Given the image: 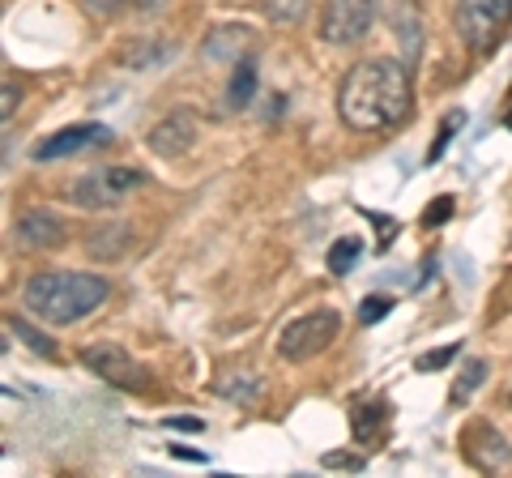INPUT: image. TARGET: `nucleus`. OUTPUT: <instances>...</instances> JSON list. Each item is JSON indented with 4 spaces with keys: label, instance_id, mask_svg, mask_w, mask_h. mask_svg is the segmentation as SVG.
<instances>
[{
    "label": "nucleus",
    "instance_id": "obj_1",
    "mask_svg": "<svg viewBox=\"0 0 512 478\" xmlns=\"http://www.w3.org/2000/svg\"><path fill=\"white\" fill-rule=\"evenodd\" d=\"M414 90L402 60L376 56L355 65L338 86V116L350 133H384L410 116Z\"/></svg>",
    "mask_w": 512,
    "mask_h": 478
},
{
    "label": "nucleus",
    "instance_id": "obj_2",
    "mask_svg": "<svg viewBox=\"0 0 512 478\" xmlns=\"http://www.w3.org/2000/svg\"><path fill=\"white\" fill-rule=\"evenodd\" d=\"M111 295V282L103 274H86V269H39L35 278L22 286V304L43 325H77L90 312H99Z\"/></svg>",
    "mask_w": 512,
    "mask_h": 478
},
{
    "label": "nucleus",
    "instance_id": "obj_33",
    "mask_svg": "<svg viewBox=\"0 0 512 478\" xmlns=\"http://www.w3.org/2000/svg\"><path fill=\"white\" fill-rule=\"evenodd\" d=\"M508 129H512V116H508Z\"/></svg>",
    "mask_w": 512,
    "mask_h": 478
},
{
    "label": "nucleus",
    "instance_id": "obj_28",
    "mask_svg": "<svg viewBox=\"0 0 512 478\" xmlns=\"http://www.w3.org/2000/svg\"><path fill=\"white\" fill-rule=\"evenodd\" d=\"M86 9H94V13H103V18H111V13H120L128 0H82Z\"/></svg>",
    "mask_w": 512,
    "mask_h": 478
},
{
    "label": "nucleus",
    "instance_id": "obj_17",
    "mask_svg": "<svg viewBox=\"0 0 512 478\" xmlns=\"http://www.w3.org/2000/svg\"><path fill=\"white\" fill-rule=\"evenodd\" d=\"M483 380H487V359H470V363H466V372L457 376L453 393H448V402H453V406H461V402H466V397H470L478 385H483Z\"/></svg>",
    "mask_w": 512,
    "mask_h": 478
},
{
    "label": "nucleus",
    "instance_id": "obj_19",
    "mask_svg": "<svg viewBox=\"0 0 512 478\" xmlns=\"http://www.w3.org/2000/svg\"><path fill=\"white\" fill-rule=\"evenodd\" d=\"M466 124V111H448V116L440 120V133H436V146L427 150V163H440V154L448 150V141H453V133Z\"/></svg>",
    "mask_w": 512,
    "mask_h": 478
},
{
    "label": "nucleus",
    "instance_id": "obj_21",
    "mask_svg": "<svg viewBox=\"0 0 512 478\" xmlns=\"http://www.w3.org/2000/svg\"><path fill=\"white\" fill-rule=\"evenodd\" d=\"M265 9L274 22H299L308 13V0H265Z\"/></svg>",
    "mask_w": 512,
    "mask_h": 478
},
{
    "label": "nucleus",
    "instance_id": "obj_24",
    "mask_svg": "<svg viewBox=\"0 0 512 478\" xmlns=\"http://www.w3.org/2000/svg\"><path fill=\"white\" fill-rule=\"evenodd\" d=\"M461 355V342H453V346H440V350H431V355H423L419 363H414V368L419 372H440V368H448V363H453Z\"/></svg>",
    "mask_w": 512,
    "mask_h": 478
},
{
    "label": "nucleus",
    "instance_id": "obj_5",
    "mask_svg": "<svg viewBox=\"0 0 512 478\" xmlns=\"http://www.w3.org/2000/svg\"><path fill=\"white\" fill-rule=\"evenodd\" d=\"M508 22H512V0H457V30L478 56L500 47Z\"/></svg>",
    "mask_w": 512,
    "mask_h": 478
},
{
    "label": "nucleus",
    "instance_id": "obj_13",
    "mask_svg": "<svg viewBox=\"0 0 512 478\" xmlns=\"http://www.w3.org/2000/svg\"><path fill=\"white\" fill-rule=\"evenodd\" d=\"M133 248V227L128 222H107V227L86 235V252L94 261H120Z\"/></svg>",
    "mask_w": 512,
    "mask_h": 478
},
{
    "label": "nucleus",
    "instance_id": "obj_12",
    "mask_svg": "<svg viewBox=\"0 0 512 478\" xmlns=\"http://www.w3.org/2000/svg\"><path fill=\"white\" fill-rule=\"evenodd\" d=\"M18 239L26 248H56L64 239V222L52 210H26L18 218Z\"/></svg>",
    "mask_w": 512,
    "mask_h": 478
},
{
    "label": "nucleus",
    "instance_id": "obj_31",
    "mask_svg": "<svg viewBox=\"0 0 512 478\" xmlns=\"http://www.w3.org/2000/svg\"><path fill=\"white\" fill-rule=\"evenodd\" d=\"M137 5H141V9H158V5H163V0H137Z\"/></svg>",
    "mask_w": 512,
    "mask_h": 478
},
{
    "label": "nucleus",
    "instance_id": "obj_14",
    "mask_svg": "<svg viewBox=\"0 0 512 478\" xmlns=\"http://www.w3.org/2000/svg\"><path fill=\"white\" fill-rule=\"evenodd\" d=\"M214 393H218V397H227V402H235V406H252L256 397L265 393V380L256 376V372L235 368V372H222V376L214 380Z\"/></svg>",
    "mask_w": 512,
    "mask_h": 478
},
{
    "label": "nucleus",
    "instance_id": "obj_18",
    "mask_svg": "<svg viewBox=\"0 0 512 478\" xmlns=\"http://www.w3.org/2000/svg\"><path fill=\"white\" fill-rule=\"evenodd\" d=\"M384 414H389V406L384 402H367V406H359L355 410V440H367L376 432V427L384 423Z\"/></svg>",
    "mask_w": 512,
    "mask_h": 478
},
{
    "label": "nucleus",
    "instance_id": "obj_16",
    "mask_svg": "<svg viewBox=\"0 0 512 478\" xmlns=\"http://www.w3.org/2000/svg\"><path fill=\"white\" fill-rule=\"evenodd\" d=\"M359 257H363V244H359V239H355V235H346V239H338V244H333V248H329V274H333V278H346V274H350V269H355V265H359Z\"/></svg>",
    "mask_w": 512,
    "mask_h": 478
},
{
    "label": "nucleus",
    "instance_id": "obj_7",
    "mask_svg": "<svg viewBox=\"0 0 512 478\" xmlns=\"http://www.w3.org/2000/svg\"><path fill=\"white\" fill-rule=\"evenodd\" d=\"M376 9H380V0H329L325 18H320V39L333 47L359 43L367 30H372Z\"/></svg>",
    "mask_w": 512,
    "mask_h": 478
},
{
    "label": "nucleus",
    "instance_id": "obj_25",
    "mask_svg": "<svg viewBox=\"0 0 512 478\" xmlns=\"http://www.w3.org/2000/svg\"><path fill=\"white\" fill-rule=\"evenodd\" d=\"M320 461H325V470H355V474L367 466L363 453H325Z\"/></svg>",
    "mask_w": 512,
    "mask_h": 478
},
{
    "label": "nucleus",
    "instance_id": "obj_20",
    "mask_svg": "<svg viewBox=\"0 0 512 478\" xmlns=\"http://www.w3.org/2000/svg\"><path fill=\"white\" fill-rule=\"evenodd\" d=\"M9 333H18V338L35 350V355H43V359H56V342H47L39 329H30L26 321H9Z\"/></svg>",
    "mask_w": 512,
    "mask_h": 478
},
{
    "label": "nucleus",
    "instance_id": "obj_23",
    "mask_svg": "<svg viewBox=\"0 0 512 478\" xmlns=\"http://www.w3.org/2000/svg\"><path fill=\"white\" fill-rule=\"evenodd\" d=\"M402 39H406V56L419 60V13H414V5H402Z\"/></svg>",
    "mask_w": 512,
    "mask_h": 478
},
{
    "label": "nucleus",
    "instance_id": "obj_22",
    "mask_svg": "<svg viewBox=\"0 0 512 478\" xmlns=\"http://www.w3.org/2000/svg\"><path fill=\"white\" fill-rule=\"evenodd\" d=\"M393 312V299L389 295H367L363 304H359V325H376L380 316H389Z\"/></svg>",
    "mask_w": 512,
    "mask_h": 478
},
{
    "label": "nucleus",
    "instance_id": "obj_6",
    "mask_svg": "<svg viewBox=\"0 0 512 478\" xmlns=\"http://www.w3.org/2000/svg\"><path fill=\"white\" fill-rule=\"evenodd\" d=\"M82 368H90L94 376H103L107 385H116L124 393H146L154 385V372L141 359H133L124 346L116 342H94L82 350Z\"/></svg>",
    "mask_w": 512,
    "mask_h": 478
},
{
    "label": "nucleus",
    "instance_id": "obj_32",
    "mask_svg": "<svg viewBox=\"0 0 512 478\" xmlns=\"http://www.w3.org/2000/svg\"><path fill=\"white\" fill-rule=\"evenodd\" d=\"M508 406H512V389H508Z\"/></svg>",
    "mask_w": 512,
    "mask_h": 478
},
{
    "label": "nucleus",
    "instance_id": "obj_3",
    "mask_svg": "<svg viewBox=\"0 0 512 478\" xmlns=\"http://www.w3.org/2000/svg\"><path fill=\"white\" fill-rule=\"evenodd\" d=\"M146 184V171H133V167H99V171H86L64 188V201L77 205V210H111L120 205L133 188Z\"/></svg>",
    "mask_w": 512,
    "mask_h": 478
},
{
    "label": "nucleus",
    "instance_id": "obj_30",
    "mask_svg": "<svg viewBox=\"0 0 512 478\" xmlns=\"http://www.w3.org/2000/svg\"><path fill=\"white\" fill-rule=\"evenodd\" d=\"M171 457H180V461H205V453H197V449H184V444H171Z\"/></svg>",
    "mask_w": 512,
    "mask_h": 478
},
{
    "label": "nucleus",
    "instance_id": "obj_29",
    "mask_svg": "<svg viewBox=\"0 0 512 478\" xmlns=\"http://www.w3.org/2000/svg\"><path fill=\"white\" fill-rule=\"evenodd\" d=\"M167 427H171V432H201V419H184V414H175V419H167Z\"/></svg>",
    "mask_w": 512,
    "mask_h": 478
},
{
    "label": "nucleus",
    "instance_id": "obj_4",
    "mask_svg": "<svg viewBox=\"0 0 512 478\" xmlns=\"http://www.w3.org/2000/svg\"><path fill=\"white\" fill-rule=\"evenodd\" d=\"M338 329H342V316L333 312V308L308 312V316H299V321L282 325V333H278V355L286 363H308V359L320 355V350L333 346Z\"/></svg>",
    "mask_w": 512,
    "mask_h": 478
},
{
    "label": "nucleus",
    "instance_id": "obj_11",
    "mask_svg": "<svg viewBox=\"0 0 512 478\" xmlns=\"http://www.w3.org/2000/svg\"><path fill=\"white\" fill-rule=\"evenodd\" d=\"M111 133L103 129V124H73V129H60L43 141V146H35V158L39 163H56V158H69V154H82L86 146H107Z\"/></svg>",
    "mask_w": 512,
    "mask_h": 478
},
{
    "label": "nucleus",
    "instance_id": "obj_27",
    "mask_svg": "<svg viewBox=\"0 0 512 478\" xmlns=\"http://www.w3.org/2000/svg\"><path fill=\"white\" fill-rule=\"evenodd\" d=\"M18 103H22V90L13 82H5V94H0V116L13 120V107H18Z\"/></svg>",
    "mask_w": 512,
    "mask_h": 478
},
{
    "label": "nucleus",
    "instance_id": "obj_10",
    "mask_svg": "<svg viewBox=\"0 0 512 478\" xmlns=\"http://www.w3.org/2000/svg\"><path fill=\"white\" fill-rule=\"evenodd\" d=\"M244 56H252V26L244 22H227L214 26L201 43V60L205 65H239Z\"/></svg>",
    "mask_w": 512,
    "mask_h": 478
},
{
    "label": "nucleus",
    "instance_id": "obj_8",
    "mask_svg": "<svg viewBox=\"0 0 512 478\" xmlns=\"http://www.w3.org/2000/svg\"><path fill=\"white\" fill-rule=\"evenodd\" d=\"M461 453H466L470 466L483 470V474H495V470L512 466V444L495 432L491 423H470L466 432H461Z\"/></svg>",
    "mask_w": 512,
    "mask_h": 478
},
{
    "label": "nucleus",
    "instance_id": "obj_15",
    "mask_svg": "<svg viewBox=\"0 0 512 478\" xmlns=\"http://www.w3.org/2000/svg\"><path fill=\"white\" fill-rule=\"evenodd\" d=\"M256 99V56H244L231 73V86H227V107L231 111H244Z\"/></svg>",
    "mask_w": 512,
    "mask_h": 478
},
{
    "label": "nucleus",
    "instance_id": "obj_9",
    "mask_svg": "<svg viewBox=\"0 0 512 478\" xmlns=\"http://www.w3.org/2000/svg\"><path fill=\"white\" fill-rule=\"evenodd\" d=\"M192 141H197V116L192 111H171L150 129L146 146L158 154V158H180L192 150Z\"/></svg>",
    "mask_w": 512,
    "mask_h": 478
},
{
    "label": "nucleus",
    "instance_id": "obj_26",
    "mask_svg": "<svg viewBox=\"0 0 512 478\" xmlns=\"http://www.w3.org/2000/svg\"><path fill=\"white\" fill-rule=\"evenodd\" d=\"M448 214H453V197H436V205H431V210L423 214V227H440Z\"/></svg>",
    "mask_w": 512,
    "mask_h": 478
}]
</instances>
